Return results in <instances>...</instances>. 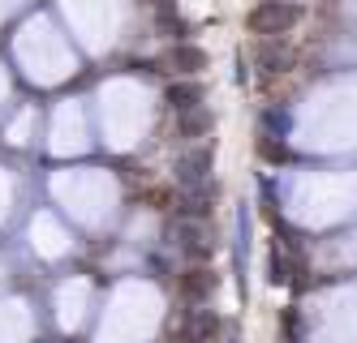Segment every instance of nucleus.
Masks as SVG:
<instances>
[{
    "mask_svg": "<svg viewBox=\"0 0 357 343\" xmlns=\"http://www.w3.org/2000/svg\"><path fill=\"white\" fill-rule=\"evenodd\" d=\"M207 172H211V154L207 150H194V154H185V159L176 163V176H181L185 184H198Z\"/></svg>",
    "mask_w": 357,
    "mask_h": 343,
    "instance_id": "obj_1",
    "label": "nucleus"
},
{
    "mask_svg": "<svg viewBox=\"0 0 357 343\" xmlns=\"http://www.w3.org/2000/svg\"><path fill=\"white\" fill-rule=\"evenodd\" d=\"M172 65L185 69V73H194V69H202V51H198V47H176V51H172Z\"/></svg>",
    "mask_w": 357,
    "mask_h": 343,
    "instance_id": "obj_2",
    "label": "nucleus"
},
{
    "mask_svg": "<svg viewBox=\"0 0 357 343\" xmlns=\"http://www.w3.org/2000/svg\"><path fill=\"white\" fill-rule=\"evenodd\" d=\"M176 108H194V99H198V86H172V95H168Z\"/></svg>",
    "mask_w": 357,
    "mask_h": 343,
    "instance_id": "obj_3",
    "label": "nucleus"
}]
</instances>
